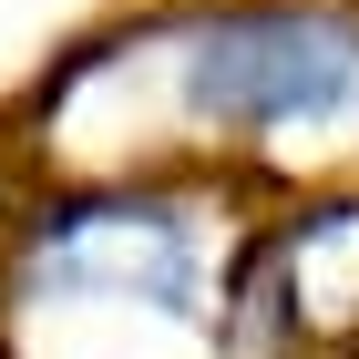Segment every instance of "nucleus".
I'll use <instances>...</instances> for the list:
<instances>
[{
	"mask_svg": "<svg viewBox=\"0 0 359 359\" xmlns=\"http://www.w3.org/2000/svg\"><path fill=\"white\" fill-rule=\"evenodd\" d=\"M185 103L216 123H349L359 113V41L308 11H247L185 41Z\"/></svg>",
	"mask_w": 359,
	"mask_h": 359,
	"instance_id": "f257e3e1",
	"label": "nucleus"
}]
</instances>
